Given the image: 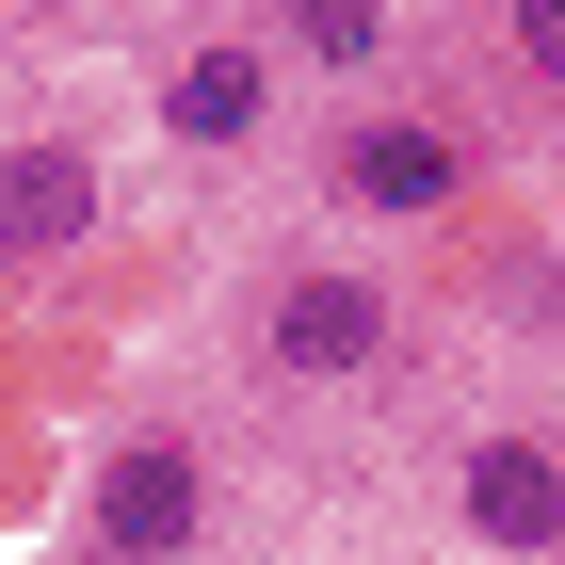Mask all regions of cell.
I'll return each mask as SVG.
<instances>
[{
  "label": "cell",
  "instance_id": "obj_1",
  "mask_svg": "<svg viewBox=\"0 0 565 565\" xmlns=\"http://www.w3.org/2000/svg\"><path fill=\"white\" fill-rule=\"evenodd\" d=\"M259 355L291 372V388H355V372H388V291L372 275H291V291L259 307Z\"/></svg>",
  "mask_w": 565,
  "mask_h": 565
},
{
  "label": "cell",
  "instance_id": "obj_2",
  "mask_svg": "<svg viewBox=\"0 0 565 565\" xmlns=\"http://www.w3.org/2000/svg\"><path fill=\"white\" fill-rule=\"evenodd\" d=\"M323 194H340V211H372V226H420V211H452V194H469V146L420 130V114H355V130L323 146Z\"/></svg>",
  "mask_w": 565,
  "mask_h": 565
},
{
  "label": "cell",
  "instance_id": "obj_3",
  "mask_svg": "<svg viewBox=\"0 0 565 565\" xmlns=\"http://www.w3.org/2000/svg\"><path fill=\"white\" fill-rule=\"evenodd\" d=\"M211 533V469H194V436H130L114 469H97V550L114 565H178Z\"/></svg>",
  "mask_w": 565,
  "mask_h": 565
},
{
  "label": "cell",
  "instance_id": "obj_4",
  "mask_svg": "<svg viewBox=\"0 0 565 565\" xmlns=\"http://www.w3.org/2000/svg\"><path fill=\"white\" fill-rule=\"evenodd\" d=\"M452 518L484 533V550H565V452L550 436H469V469H452Z\"/></svg>",
  "mask_w": 565,
  "mask_h": 565
},
{
  "label": "cell",
  "instance_id": "obj_5",
  "mask_svg": "<svg viewBox=\"0 0 565 565\" xmlns=\"http://www.w3.org/2000/svg\"><path fill=\"white\" fill-rule=\"evenodd\" d=\"M114 211V178H97V146L33 130V146H0V259H65L82 226Z\"/></svg>",
  "mask_w": 565,
  "mask_h": 565
},
{
  "label": "cell",
  "instance_id": "obj_6",
  "mask_svg": "<svg viewBox=\"0 0 565 565\" xmlns=\"http://www.w3.org/2000/svg\"><path fill=\"white\" fill-rule=\"evenodd\" d=\"M162 130H178V146H259V130H275V49H259V33H211V49H178V82H162Z\"/></svg>",
  "mask_w": 565,
  "mask_h": 565
},
{
  "label": "cell",
  "instance_id": "obj_7",
  "mask_svg": "<svg viewBox=\"0 0 565 565\" xmlns=\"http://www.w3.org/2000/svg\"><path fill=\"white\" fill-rule=\"evenodd\" d=\"M388 17H404V0H291V65L372 82V65H388Z\"/></svg>",
  "mask_w": 565,
  "mask_h": 565
},
{
  "label": "cell",
  "instance_id": "obj_8",
  "mask_svg": "<svg viewBox=\"0 0 565 565\" xmlns=\"http://www.w3.org/2000/svg\"><path fill=\"white\" fill-rule=\"evenodd\" d=\"M501 49H518L533 97H565V0H501Z\"/></svg>",
  "mask_w": 565,
  "mask_h": 565
}]
</instances>
